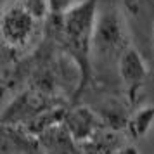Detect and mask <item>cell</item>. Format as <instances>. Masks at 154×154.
Returning a JSON list of instances; mask_svg holds the SVG:
<instances>
[{"label": "cell", "instance_id": "obj_1", "mask_svg": "<svg viewBox=\"0 0 154 154\" xmlns=\"http://www.w3.org/2000/svg\"><path fill=\"white\" fill-rule=\"evenodd\" d=\"M97 12L99 0H85L83 4L69 9L61 17H57L61 24V40L64 50L76 63L82 73V87H85L90 76Z\"/></svg>", "mask_w": 154, "mask_h": 154}, {"label": "cell", "instance_id": "obj_2", "mask_svg": "<svg viewBox=\"0 0 154 154\" xmlns=\"http://www.w3.org/2000/svg\"><path fill=\"white\" fill-rule=\"evenodd\" d=\"M43 19L19 0H9L0 17V35L5 47L23 50L33 42Z\"/></svg>", "mask_w": 154, "mask_h": 154}, {"label": "cell", "instance_id": "obj_3", "mask_svg": "<svg viewBox=\"0 0 154 154\" xmlns=\"http://www.w3.org/2000/svg\"><path fill=\"white\" fill-rule=\"evenodd\" d=\"M130 47V36L123 14L116 7L99 9L95 35H94V54L102 59L119 56Z\"/></svg>", "mask_w": 154, "mask_h": 154}, {"label": "cell", "instance_id": "obj_4", "mask_svg": "<svg viewBox=\"0 0 154 154\" xmlns=\"http://www.w3.org/2000/svg\"><path fill=\"white\" fill-rule=\"evenodd\" d=\"M63 125L78 146L90 142L92 139H95L100 133L99 132L100 130V119L87 106H78L75 109L68 111L64 116Z\"/></svg>", "mask_w": 154, "mask_h": 154}, {"label": "cell", "instance_id": "obj_5", "mask_svg": "<svg viewBox=\"0 0 154 154\" xmlns=\"http://www.w3.org/2000/svg\"><path fill=\"white\" fill-rule=\"evenodd\" d=\"M116 66H118V75L121 78V82L125 83L128 94L133 97L149 76V66H147L146 59L135 47L130 45L119 56V59L116 61Z\"/></svg>", "mask_w": 154, "mask_h": 154}, {"label": "cell", "instance_id": "obj_6", "mask_svg": "<svg viewBox=\"0 0 154 154\" xmlns=\"http://www.w3.org/2000/svg\"><path fill=\"white\" fill-rule=\"evenodd\" d=\"M152 125H154V107L152 106H144L126 119L125 128L132 139H142L152 128Z\"/></svg>", "mask_w": 154, "mask_h": 154}, {"label": "cell", "instance_id": "obj_7", "mask_svg": "<svg viewBox=\"0 0 154 154\" xmlns=\"http://www.w3.org/2000/svg\"><path fill=\"white\" fill-rule=\"evenodd\" d=\"M111 140H114L112 135L102 137V135L99 133L97 137L92 139L90 142L82 144L76 154H114L121 146H119V144H114Z\"/></svg>", "mask_w": 154, "mask_h": 154}, {"label": "cell", "instance_id": "obj_8", "mask_svg": "<svg viewBox=\"0 0 154 154\" xmlns=\"http://www.w3.org/2000/svg\"><path fill=\"white\" fill-rule=\"evenodd\" d=\"M85 0H47L49 4V14L54 17H61L64 12H68L69 9L76 7L80 4H83Z\"/></svg>", "mask_w": 154, "mask_h": 154}, {"label": "cell", "instance_id": "obj_9", "mask_svg": "<svg viewBox=\"0 0 154 154\" xmlns=\"http://www.w3.org/2000/svg\"><path fill=\"white\" fill-rule=\"evenodd\" d=\"M146 2H147V0H123V4H125L130 11H133V12L140 11V7H142Z\"/></svg>", "mask_w": 154, "mask_h": 154}, {"label": "cell", "instance_id": "obj_10", "mask_svg": "<svg viewBox=\"0 0 154 154\" xmlns=\"http://www.w3.org/2000/svg\"><path fill=\"white\" fill-rule=\"evenodd\" d=\"M114 154H140L135 146H121Z\"/></svg>", "mask_w": 154, "mask_h": 154}]
</instances>
